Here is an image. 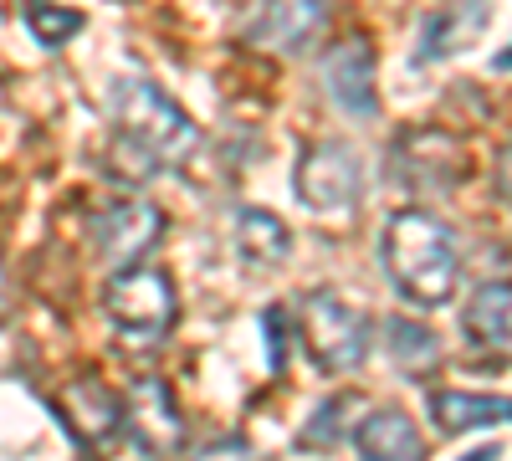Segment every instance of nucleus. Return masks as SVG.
Wrapping results in <instances>:
<instances>
[{"label": "nucleus", "instance_id": "obj_9", "mask_svg": "<svg viewBox=\"0 0 512 461\" xmlns=\"http://www.w3.org/2000/svg\"><path fill=\"white\" fill-rule=\"evenodd\" d=\"M395 180L400 185H415V190H451L466 180V149L451 139V134H436V129H415L395 144Z\"/></svg>", "mask_w": 512, "mask_h": 461}, {"label": "nucleus", "instance_id": "obj_17", "mask_svg": "<svg viewBox=\"0 0 512 461\" xmlns=\"http://www.w3.org/2000/svg\"><path fill=\"white\" fill-rule=\"evenodd\" d=\"M26 26L36 31L41 47H62L67 36H77V31H82V16H77V11L52 6V0H31V6H26Z\"/></svg>", "mask_w": 512, "mask_h": 461}, {"label": "nucleus", "instance_id": "obj_10", "mask_svg": "<svg viewBox=\"0 0 512 461\" xmlns=\"http://www.w3.org/2000/svg\"><path fill=\"white\" fill-rule=\"evenodd\" d=\"M328 26V0H262L251 21V47L277 57H303Z\"/></svg>", "mask_w": 512, "mask_h": 461}, {"label": "nucleus", "instance_id": "obj_2", "mask_svg": "<svg viewBox=\"0 0 512 461\" xmlns=\"http://www.w3.org/2000/svg\"><path fill=\"white\" fill-rule=\"evenodd\" d=\"M113 118H118L123 144L144 164H185L200 144V129L190 123V113L164 88H154L149 77L113 82Z\"/></svg>", "mask_w": 512, "mask_h": 461}, {"label": "nucleus", "instance_id": "obj_13", "mask_svg": "<svg viewBox=\"0 0 512 461\" xmlns=\"http://www.w3.org/2000/svg\"><path fill=\"white\" fill-rule=\"evenodd\" d=\"M354 451L369 456V461H420L425 436L400 405H379L354 426Z\"/></svg>", "mask_w": 512, "mask_h": 461}, {"label": "nucleus", "instance_id": "obj_12", "mask_svg": "<svg viewBox=\"0 0 512 461\" xmlns=\"http://www.w3.org/2000/svg\"><path fill=\"white\" fill-rule=\"evenodd\" d=\"M461 333L466 344L487 359L512 364V282H487L472 292V303L461 308Z\"/></svg>", "mask_w": 512, "mask_h": 461}, {"label": "nucleus", "instance_id": "obj_3", "mask_svg": "<svg viewBox=\"0 0 512 461\" xmlns=\"http://www.w3.org/2000/svg\"><path fill=\"white\" fill-rule=\"evenodd\" d=\"M103 313L118 333L123 349H159L175 328V287H169L164 272L134 262V267H118L108 282H103Z\"/></svg>", "mask_w": 512, "mask_h": 461}, {"label": "nucleus", "instance_id": "obj_16", "mask_svg": "<svg viewBox=\"0 0 512 461\" xmlns=\"http://www.w3.org/2000/svg\"><path fill=\"white\" fill-rule=\"evenodd\" d=\"M384 354H390V364L405 374V380H425V374L436 369V359H441V344H436V333L425 323L390 318L384 323Z\"/></svg>", "mask_w": 512, "mask_h": 461}, {"label": "nucleus", "instance_id": "obj_14", "mask_svg": "<svg viewBox=\"0 0 512 461\" xmlns=\"http://www.w3.org/2000/svg\"><path fill=\"white\" fill-rule=\"evenodd\" d=\"M431 426L441 436H466L487 426H512V395H466V390H431L425 400Z\"/></svg>", "mask_w": 512, "mask_h": 461}, {"label": "nucleus", "instance_id": "obj_4", "mask_svg": "<svg viewBox=\"0 0 512 461\" xmlns=\"http://www.w3.org/2000/svg\"><path fill=\"white\" fill-rule=\"evenodd\" d=\"M297 344L323 374H354L369 354V323L333 292H308L297 308Z\"/></svg>", "mask_w": 512, "mask_h": 461}, {"label": "nucleus", "instance_id": "obj_6", "mask_svg": "<svg viewBox=\"0 0 512 461\" xmlns=\"http://www.w3.org/2000/svg\"><path fill=\"white\" fill-rule=\"evenodd\" d=\"M164 236V211L139 195H123V200H103L93 221H88V246L93 257L118 272V267H134L144 262V251Z\"/></svg>", "mask_w": 512, "mask_h": 461}, {"label": "nucleus", "instance_id": "obj_7", "mask_svg": "<svg viewBox=\"0 0 512 461\" xmlns=\"http://www.w3.org/2000/svg\"><path fill=\"white\" fill-rule=\"evenodd\" d=\"M379 57L369 47V36H344L323 52V88L338 113L349 118H374L379 113Z\"/></svg>", "mask_w": 512, "mask_h": 461}, {"label": "nucleus", "instance_id": "obj_15", "mask_svg": "<svg viewBox=\"0 0 512 461\" xmlns=\"http://www.w3.org/2000/svg\"><path fill=\"white\" fill-rule=\"evenodd\" d=\"M236 251H241L246 267H282L292 257V236L272 211L246 205V211L236 216Z\"/></svg>", "mask_w": 512, "mask_h": 461}, {"label": "nucleus", "instance_id": "obj_8", "mask_svg": "<svg viewBox=\"0 0 512 461\" xmlns=\"http://www.w3.org/2000/svg\"><path fill=\"white\" fill-rule=\"evenodd\" d=\"M123 431H134V446L154 451V456H175L185 446V415H180V405H175V395H169L164 380L144 374V380L128 385Z\"/></svg>", "mask_w": 512, "mask_h": 461}, {"label": "nucleus", "instance_id": "obj_1", "mask_svg": "<svg viewBox=\"0 0 512 461\" xmlns=\"http://www.w3.org/2000/svg\"><path fill=\"white\" fill-rule=\"evenodd\" d=\"M379 267L384 277L395 282V292L415 308H446L456 298V282H461V251L456 236L441 216L420 211H395L379 231Z\"/></svg>", "mask_w": 512, "mask_h": 461}, {"label": "nucleus", "instance_id": "obj_18", "mask_svg": "<svg viewBox=\"0 0 512 461\" xmlns=\"http://www.w3.org/2000/svg\"><path fill=\"white\" fill-rule=\"evenodd\" d=\"M497 190L512 200V149H502V159H497Z\"/></svg>", "mask_w": 512, "mask_h": 461}, {"label": "nucleus", "instance_id": "obj_5", "mask_svg": "<svg viewBox=\"0 0 512 461\" xmlns=\"http://www.w3.org/2000/svg\"><path fill=\"white\" fill-rule=\"evenodd\" d=\"M297 200L308 205L313 216H354L364 205V164L349 144H313L303 149V159H297V180H292Z\"/></svg>", "mask_w": 512, "mask_h": 461}, {"label": "nucleus", "instance_id": "obj_11", "mask_svg": "<svg viewBox=\"0 0 512 461\" xmlns=\"http://www.w3.org/2000/svg\"><path fill=\"white\" fill-rule=\"evenodd\" d=\"M62 421L77 446H108L123 431V400L103 380H72L62 390Z\"/></svg>", "mask_w": 512, "mask_h": 461}]
</instances>
